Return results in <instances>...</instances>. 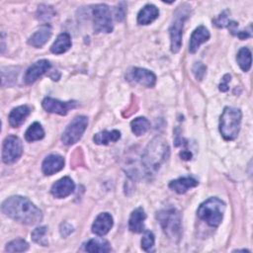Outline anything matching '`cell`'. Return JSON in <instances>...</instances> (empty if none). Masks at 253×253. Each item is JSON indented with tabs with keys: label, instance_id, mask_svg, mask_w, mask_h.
Instances as JSON below:
<instances>
[{
	"label": "cell",
	"instance_id": "e575fe53",
	"mask_svg": "<svg viewBox=\"0 0 253 253\" xmlns=\"http://www.w3.org/2000/svg\"><path fill=\"white\" fill-rule=\"evenodd\" d=\"M66 230H68L69 232H72L73 231L72 226L70 224H68V223H62L61 226H60V233H61V235H63L64 231H66Z\"/></svg>",
	"mask_w": 253,
	"mask_h": 253
},
{
	"label": "cell",
	"instance_id": "4316f807",
	"mask_svg": "<svg viewBox=\"0 0 253 253\" xmlns=\"http://www.w3.org/2000/svg\"><path fill=\"white\" fill-rule=\"evenodd\" d=\"M236 60L244 72L248 71L251 67V51L247 47H241L237 53Z\"/></svg>",
	"mask_w": 253,
	"mask_h": 253
},
{
	"label": "cell",
	"instance_id": "d4e9b609",
	"mask_svg": "<svg viewBox=\"0 0 253 253\" xmlns=\"http://www.w3.org/2000/svg\"><path fill=\"white\" fill-rule=\"evenodd\" d=\"M44 136V130L42 125L38 122L32 124L25 133V138L27 141H35L40 140Z\"/></svg>",
	"mask_w": 253,
	"mask_h": 253
},
{
	"label": "cell",
	"instance_id": "8fae6325",
	"mask_svg": "<svg viewBox=\"0 0 253 253\" xmlns=\"http://www.w3.org/2000/svg\"><path fill=\"white\" fill-rule=\"evenodd\" d=\"M51 67V64L46 59H42L34 64H32L26 71L24 76V81L26 84L30 85L36 82L42 75H43L46 71H48Z\"/></svg>",
	"mask_w": 253,
	"mask_h": 253
},
{
	"label": "cell",
	"instance_id": "ba28073f",
	"mask_svg": "<svg viewBox=\"0 0 253 253\" xmlns=\"http://www.w3.org/2000/svg\"><path fill=\"white\" fill-rule=\"evenodd\" d=\"M88 125V120L84 116H78L74 118L70 124L64 129L61 140L65 145H71L76 143L84 133Z\"/></svg>",
	"mask_w": 253,
	"mask_h": 253
},
{
	"label": "cell",
	"instance_id": "44dd1931",
	"mask_svg": "<svg viewBox=\"0 0 253 253\" xmlns=\"http://www.w3.org/2000/svg\"><path fill=\"white\" fill-rule=\"evenodd\" d=\"M30 108L26 105L19 106L17 108H14L11 113L9 114V123L13 127L20 126L26 118L30 115Z\"/></svg>",
	"mask_w": 253,
	"mask_h": 253
},
{
	"label": "cell",
	"instance_id": "d590c367",
	"mask_svg": "<svg viewBox=\"0 0 253 253\" xmlns=\"http://www.w3.org/2000/svg\"><path fill=\"white\" fill-rule=\"evenodd\" d=\"M180 156H181L184 160H190L191 157H192V153H191L190 151L183 150V151L180 153Z\"/></svg>",
	"mask_w": 253,
	"mask_h": 253
},
{
	"label": "cell",
	"instance_id": "d6a6232c",
	"mask_svg": "<svg viewBox=\"0 0 253 253\" xmlns=\"http://www.w3.org/2000/svg\"><path fill=\"white\" fill-rule=\"evenodd\" d=\"M123 3H120V5L118 6V8H116V20L117 21H123L126 15V8L122 7Z\"/></svg>",
	"mask_w": 253,
	"mask_h": 253
},
{
	"label": "cell",
	"instance_id": "7a4b0ae2",
	"mask_svg": "<svg viewBox=\"0 0 253 253\" xmlns=\"http://www.w3.org/2000/svg\"><path fill=\"white\" fill-rule=\"evenodd\" d=\"M169 156V146L162 137L153 138L142 154V164L148 172L157 171Z\"/></svg>",
	"mask_w": 253,
	"mask_h": 253
},
{
	"label": "cell",
	"instance_id": "9a60e30c",
	"mask_svg": "<svg viewBox=\"0 0 253 253\" xmlns=\"http://www.w3.org/2000/svg\"><path fill=\"white\" fill-rule=\"evenodd\" d=\"M64 167V159L58 154H49L42 164V170L45 175H52Z\"/></svg>",
	"mask_w": 253,
	"mask_h": 253
},
{
	"label": "cell",
	"instance_id": "5b68a950",
	"mask_svg": "<svg viewBox=\"0 0 253 253\" xmlns=\"http://www.w3.org/2000/svg\"><path fill=\"white\" fill-rule=\"evenodd\" d=\"M156 218L159 221L164 233L173 241H178L181 236V216L174 208L164 209L157 212Z\"/></svg>",
	"mask_w": 253,
	"mask_h": 253
},
{
	"label": "cell",
	"instance_id": "484cf974",
	"mask_svg": "<svg viewBox=\"0 0 253 253\" xmlns=\"http://www.w3.org/2000/svg\"><path fill=\"white\" fill-rule=\"evenodd\" d=\"M130 127H131L132 132L135 135L139 136V135L144 134L148 130V128L150 127V123L146 118L138 117L131 121Z\"/></svg>",
	"mask_w": 253,
	"mask_h": 253
},
{
	"label": "cell",
	"instance_id": "1f68e13d",
	"mask_svg": "<svg viewBox=\"0 0 253 253\" xmlns=\"http://www.w3.org/2000/svg\"><path fill=\"white\" fill-rule=\"evenodd\" d=\"M214 25L218 28H223V27H226L228 26V24L230 23V21L228 20V17L226 15V11L222 12L215 20H214Z\"/></svg>",
	"mask_w": 253,
	"mask_h": 253
},
{
	"label": "cell",
	"instance_id": "6da1fadb",
	"mask_svg": "<svg viewBox=\"0 0 253 253\" xmlns=\"http://www.w3.org/2000/svg\"><path fill=\"white\" fill-rule=\"evenodd\" d=\"M1 210L12 219L27 225H34L42 221V213L30 200L21 196H12L6 199Z\"/></svg>",
	"mask_w": 253,
	"mask_h": 253
},
{
	"label": "cell",
	"instance_id": "8992f818",
	"mask_svg": "<svg viewBox=\"0 0 253 253\" xmlns=\"http://www.w3.org/2000/svg\"><path fill=\"white\" fill-rule=\"evenodd\" d=\"M189 6L187 4H183L178 8L173 18L172 24L169 29L170 34V42H171V51L176 53L180 50L182 44V34L184 23L188 17Z\"/></svg>",
	"mask_w": 253,
	"mask_h": 253
},
{
	"label": "cell",
	"instance_id": "7c38bea8",
	"mask_svg": "<svg viewBox=\"0 0 253 253\" xmlns=\"http://www.w3.org/2000/svg\"><path fill=\"white\" fill-rule=\"evenodd\" d=\"M127 78L133 80L134 82H137L145 87H153L156 83V76L153 72L141 68V67H133L129 70L127 74Z\"/></svg>",
	"mask_w": 253,
	"mask_h": 253
},
{
	"label": "cell",
	"instance_id": "4fadbf2b",
	"mask_svg": "<svg viewBox=\"0 0 253 253\" xmlns=\"http://www.w3.org/2000/svg\"><path fill=\"white\" fill-rule=\"evenodd\" d=\"M75 188L74 182L69 177H63L56 181L50 189V193L57 199H62L73 193Z\"/></svg>",
	"mask_w": 253,
	"mask_h": 253
},
{
	"label": "cell",
	"instance_id": "f546056e",
	"mask_svg": "<svg viewBox=\"0 0 253 253\" xmlns=\"http://www.w3.org/2000/svg\"><path fill=\"white\" fill-rule=\"evenodd\" d=\"M154 247V235L149 230H144V234L141 238V248L146 251L150 252L153 250Z\"/></svg>",
	"mask_w": 253,
	"mask_h": 253
},
{
	"label": "cell",
	"instance_id": "ffe728a7",
	"mask_svg": "<svg viewBox=\"0 0 253 253\" xmlns=\"http://www.w3.org/2000/svg\"><path fill=\"white\" fill-rule=\"evenodd\" d=\"M159 15V10L153 4H146L137 15V23L139 25H148L152 23Z\"/></svg>",
	"mask_w": 253,
	"mask_h": 253
},
{
	"label": "cell",
	"instance_id": "4dcf8cb0",
	"mask_svg": "<svg viewBox=\"0 0 253 253\" xmlns=\"http://www.w3.org/2000/svg\"><path fill=\"white\" fill-rule=\"evenodd\" d=\"M193 72L197 79L202 80L206 74V66L202 62H197L193 67Z\"/></svg>",
	"mask_w": 253,
	"mask_h": 253
},
{
	"label": "cell",
	"instance_id": "e0dca14e",
	"mask_svg": "<svg viewBox=\"0 0 253 253\" xmlns=\"http://www.w3.org/2000/svg\"><path fill=\"white\" fill-rule=\"evenodd\" d=\"M210 39V32L208 29L204 26H200L193 32L191 38H190V43H189V51L191 53H195L200 45L204 42H206Z\"/></svg>",
	"mask_w": 253,
	"mask_h": 253
},
{
	"label": "cell",
	"instance_id": "2e32d148",
	"mask_svg": "<svg viewBox=\"0 0 253 253\" xmlns=\"http://www.w3.org/2000/svg\"><path fill=\"white\" fill-rule=\"evenodd\" d=\"M51 27L47 24L42 25L28 40V43L34 47H42L51 37Z\"/></svg>",
	"mask_w": 253,
	"mask_h": 253
},
{
	"label": "cell",
	"instance_id": "f1b7e54d",
	"mask_svg": "<svg viewBox=\"0 0 253 253\" xmlns=\"http://www.w3.org/2000/svg\"><path fill=\"white\" fill-rule=\"evenodd\" d=\"M29 244L26 240L22 238H17L15 240H12L6 245L5 250L8 252H23L28 250Z\"/></svg>",
	"mask_w": 253,
	"mask_h": 253
},
{
	"label": "cell",
	"instance_id": "30bf717a",
	"mask_svg": "<svg viewBox=\"0 0 253 253\" xmlns=\"http://www.w3.org/2000/svg\"><path fill=\"white\" fill-rule=\"evenodd\" d=\"M42 108L48 112L53 114H58L61 116H65L71 109H74L77 105L76 101H67V102H61L59 100L46 97L42 100Z\"/></svg>",
	"mask_w": 253,
	"mask_h": 253
},
{
	"label": "cell",
	"instance_id": "d6986e66",
	"mask_svg": "<svg viewBox=\"0 0 253 253\" xmlns=\"http://www.w3.org/2000/svg\"><path fill=\"white\" fill-rule=\"evenodd\" d=\"M199 182L193 177H181L169 183V188L178 194H185L188 190L198 186Z\"/></svg>",
	"mask_w": 253,
	"mask_h": 253
},
{
	"label": "cell",
	"instance_id": "52a82bcc",
	"mask_svg": "<svg viewBox=\"0 0 253 253\" xmlns=\"http://www.w3.org/2000/svg\"><path fill=\"white\" fill-rule=\"evenodd\" d=\"M93 26L96 33H111L113 31L112 14L106 4H97L92 8Z\"/></svg>",
	"mask_w": 253,
	"mask_h": 253
},
{
	"label": "cell",
	"instance_id": "603a6c76",
	"mask_svg": "<svg viewBox=\"0 0 253 253\" xmlns=\"http://www.w3.org/2000/svg\"><path fill=\"white\" fill-rule=\"evenodd\" d=\"M121 137V132L117 129L113 130H103L96 133L93 136V140L96 144L107 145L110 142H116Z\"/></svg>",
	"mask_w": 253,
	"mask_h": 253
},
{
	"label": "cell",
	"instance_id": "836d02e7",
	"mask_svg": "<svg viewBox=\"0 0 253 253\" xmlns=\"http://www.w3.org/2000/svg\"><path fill=\"white\" fill-rule=\"evenodd\" d=\"M230 81V75L229 74H226L223 76V79H222V83L219 84V90L222 91V92H225L228 90V85L227 83Z\"/></svg>",
	"mask_w": 253,
	"mask_h": 253
},
{
	"label": "cell",
	"instance_id": "9c48e42d",
	"mask_svg": "<svg viewBox=\"0 0 253 253\" xmlns=\"http://www.w3.org/2000/svg\"><path fill=\"white\" fill-rule=\"evenodd\" d=\"M23 153V144L21 139L15 135H8L3 141L2 160L6 164L16 162Z\"/></svg>",
	"mask_w": 253,
	"mask_h": 253
},
{
	"label": "cell",
	"instance_id": "7402d4cb",
	"mask_svg": "<svg viewBox=\"0 0 253 253\" xmlns=\"http://www.w3.org/2000/svg\"><path fill=\"white\" fill-rule=\"evenodd\" d=\"M71 47V39L67 33L60 34L50 46V51L55 54H61Z\"/></svg>",
	"mask_w": 253,
	"mask_h": 253
},
{
	"label": "cell",
	"instance_id": "cb8c5ba5",
	"mask_svg": "<svg viewBox=\"0 0 253 253\" xmlns=\"http://www.w3.org/2000/svg\"><path fill=\"white\" fill-rule=\"evenodd\" d=\"M85 250L87 252H109L111 251L110 243L102 238H96V239H90L85 244Z\"/></svg>",
	"mask_w": 253,
	"mask_h": 253
},
{
	"label": "cell",
	"instance_id": "3957f363",
	"mask_svg": "<svg viewBox=\"0 0 253 253\" xmlns=\"http://www.w3.org/2000/svg\"><path fill=\"white\" fill-rule=\"evenodd\" d=\"M242 114L239 109L225 107L219 119V131L225 140L236 138L241 124Z\"/></svg>",
	"mask_w": 253,
	"mask_h": 253
},
{
	"label": "cell",
	"instance_id": "83f0119b",
	"mask_svg": "<svg viewBox=\"0 0 253 253\" xmlns=\"http://www.w3.org/2000/svg\"><path fill=\"white\" fill-rule=\"evenodd\" d=\"M46 229L47 228L45 226H40V227L35 228L31 234L33 241L42 246H47L48 242H47V239L45 238Z\"/></svg>",
	"mask_w": 253,
	"mask_h": 253
},
{
	"label": "cell",
	"instance_id": "5bb4252c",
	"mask_svg": "<svg viewBox=\"0 0 253 253\" xmlns=\"http://www.w3.org/2000/svg\"><path fill=\"white\" fill-rule=\"evenodd\" d=\"M113 217L109 212L100 213L92 224V232L98 236L106 235L113 226Z\"/></svg>",
	"mask_w": 253,
	"mask_h": 253
},
{
	"label": "cell",
	"instance_id": "ac0fdd59",
	"mask_svg": "<svg viewBox=\"0 0 253 253\" xmlns=\"http://www.w3.org/2000/svg\"><path fill=\"white\" fill-rule=\"evenodd\" d=\"M146 218V214L142 208L135 209L129 216L128 219V228L130 231L135 233H140L144 231V225L143 221Z\"/></svg>",
	"mask_w": 253,
	"mask_h": 253
},
{
	"label": "cell",
	"instance_id": "277c9868",
	"mask_svg": "<svg viewBox=\"0 0 253 253\" xmlns=\"http://www.w3.org/2000/svg\"><path fill=\"white\" fill-rule=\"evenodd\" d=\"M225 204L218 198H210L202 203L197 211L198 216L211 226H218L222 220Z\"/></svg>",
	"mask_w": 253,
	"mask_h": 253
}]
</instances>
